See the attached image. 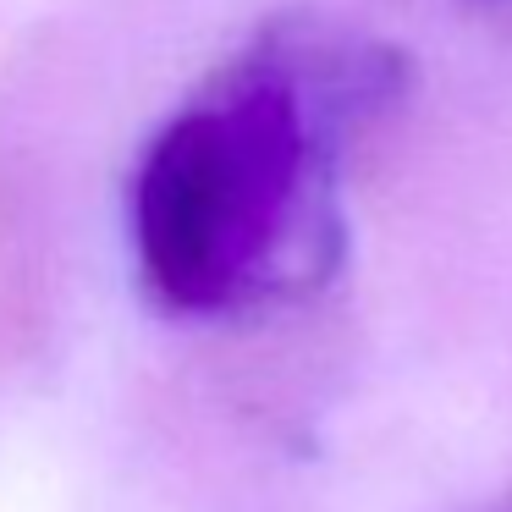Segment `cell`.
Returning <instances> with one entry per match:
<instances>
[{"instance_id":"obj_1","label":"cell","mask_w":512,"mask_h":512,"mask_svg":"<svg viewBox=\"0 0 512 512\" xmlns=\"http://www.w3.org/2000/svg\"><path fill=\"white\" fill-rule=\"evenodd\" d=\"M408 61L336 28L281 23L177 111L133 171L138 276L171 314H221L259 298L331 243V160L347 122L402 100Z\"/></svg>"}]
</instances>
